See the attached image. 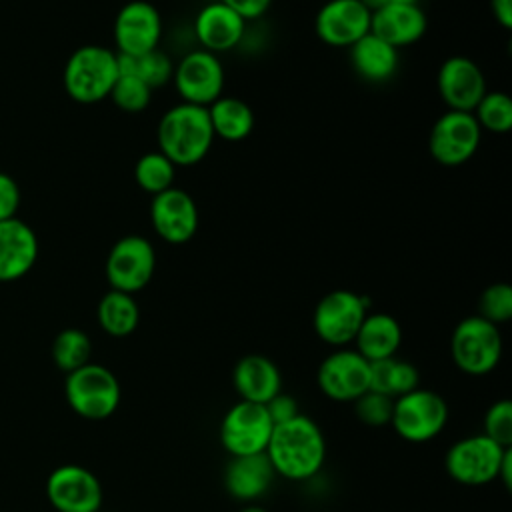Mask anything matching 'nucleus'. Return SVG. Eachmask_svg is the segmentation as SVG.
Segmentation results:
<instances>
[{
	"instance_id": "nucleus-1",
	"label": "nucleus",
	"mask_w": 512,
	"mask_h": 512,
	"mask_svg": "<svg viewBox=\"0 0 512 512\" xmlns=\"http://www.w3.org/2000/svg\"><path fill=\"white\" fill-rule=\"evenodd\" d=\"M266 456L276 476L300 482L316 476L326 460L322 428L306 414L276 424L266 446Z\"/></svg>"
},
{
	"instance_id": "nucleus-2",
	"label": "nucleus",
	"mask_w": 512,
	"mask_h": 512,
	"mask_svg": "<svg viewBox=\"0 0 512 512\" xmlns=\"http://www.w3.org/2000/svg\"><path fill=\"white\" fill-rule=\"evenodd\" d=\"M158 150L168 156L176 168L198 164L212 148L214 132L204 106L180 102L168 108L156 128Z\"/></svg>"
},
{
	"instance_id": "nucleus-3",
	"label": "nucleus",
	"mask_w": 512,
	"mask_h": 512,
	"mask_svg": "<svg viewBox=\"0 0 512 512\" xmlns=\"http://www.w3.org/2000/svg\"><path fill=\"white\" fill-rule=\"evenodd\" d=\"M118 74V54L114 50L98 44H84L68 56L62 84L74 102L96 104L110 96Z\"/></svg>"
},
{
	"instance_id": "nucleus-4",
	"label": "nucleus",
	"mask_w": 512,
	"mask_h": 512,
	"mask_svg": "<svg viewBox=\"0 0 512 512\" xmlns=\"http://www.w3.org/2000/svg\"><path fill=\"white\" fill-rule=\"evenodd\" d=\"M64 396L72 412L84 420L100 422L110 418L122 398L116 374L96 362H88L66 374Z\"/></svg>"
},
{
	"instance_id": "nucleus-5",
	"label": "nucleus",
	"mask_w": 512,
	"mask_h": 512,
	"mask_svg": "<svg viewBox=\"0 0 512 512\" xmlns=\"http://www.w3.org/2000/svg\"><path fill=\"white\" fill-rule=\"evenodd\" d=\"M500 328L478 314L462 318L450 336V354L456 368L468 376H486L502 358Z\"/></svg>"
},
{
	"instance_id": "nucleus-6",
	"label": "nucleus",
	"mask_w": 512,
	"mask_h": 512,
	"mask_svg": "<svg viewBox=\"0 0 512 512\" xmlns=\"http://www.w3.org/2000/svg\"><path fill=\"white\" fill-rule=\"evenodd\" d=\"M448 424L446 400L428 388H414L394 398L390 426L394 432L410 442L424 444L434 440Z\"/></svg>"
},
{
	"instance_id": "nucleus-7",
	"label": "nucleus",
	"mask_w": 512,
	"mask_h": 512,
	"mask_svg": "<svg viewBox=\"0 0 512 512\" xmlns=\"http://www.w3.org/2000/svg\"><path fill=\"white\" fill-rule=\"evenodd\" d=\"M370 300L354 290L338 288L324 294L314 306L312 328L316 336L334 348L354 342V336L366 318Z\"/></svg>"
},
{
	"instance_id": "nucleus-8",
	"label": "nucleus",
	"mask_w": 512,
	"mask_h": 512,
	"mask_svg": "<svg viewBox=\"0 0 512 512\" xmlns=\"http://www.w3.org/2000/svg\"><path fill=\"white\" fill-rule=\"evenodd\" d=\"M510 448L500 446L484 434H472L456 440L448 448L444 468L462 486H486L498 480L502 460Z\"/></svg>"
},
{
	"instance_id": "nucleus-9",
	"label": "nucleus",
	"mask_w": 512,
	"mask_h": 512,
	"mask_svg": "<svg viewBox=\"0 0 512 512\" xmlns=\"http://www.w3.org/2000/svg\"><path fill=\"white\" fill-rule=\"evenodd\" d=\"M156 270V250L140 234H128L116 240L106 256L104 274L112 290L136 294L146 288Z\"/></svg>"
},
{
	"instance_id": "nucleus-10",
	"label": "nucleus",
	"mask_w": 512,
	"mask_h": 512,
	"mask_svg": "<svg viewBox=\"0 0 512 512\" xmlns=\"http://www.w3.org/2000/svg\"><path fill=\"white\" fill-rule=\"evenodd\" d=\"M482 130L472 112L446 110L436 118L428 134V152L442 166L468 162L480 146Z\"/></svg>"
},
{
	"instance_id": "nucleus-11",
	"label": "nucleus",
	"mask_w": 512,
	"mask_h": 512,
	"mask_svg": "<svg viewBox=\"0 0 512 512\" xmlns=\"http://www.w3.org/2000/svg\"><path fill=\"white\" fill-rule=\"evenodd\" d=\"M274 424L264 404L238 400L220 422V444L230 456L262 454L270 442Z\"/></svg>"
},
{
	"instance_id": "nucleus-12",
	"label": "nucleus",
	"mask_w": 512,
	"mask_h": 512,
	"mask_svg": "<svg viewBox=\"0 0 512 512\" xmlns=\"http://www.w3.org/2000/svg\"><path fill=\"white\" fill-rule=\"evenodd\" d=\"M316 384L334 402H354L370 390V362L354 348H336L320 362Z\"/></svg>"
},
{
	"instance_id": "nucleus-13",
	"label": "nucleus",
	"mask_w": 512,
	"mask_h": 512,
	"mask_svg": "<svg viewBox=\"0 0 512 512\" xmlns=\"http://www.w3.org/2000/svg\"><path fill=\"white\" fill-rule=\"evenodd\" d=\"M172 82L182 102L208 108L222 96L224 66L218 54L208 50H192L174 66Z\"/></svg>"
},
{
	"instance_id": "nucleus-14",
	"label": "nucleus",
	"mask_w": 512,
	"mask_h": 512,
	"mask_svg": "<svg viewBox=\"0 0 512 512\" xmlns=\"http://www.w3.org/2000/svg\"><path fill=\"white\" fill-rule=\"evenodd\" d=\"M46 498L56 512H98L104 492L98 476L86 466L62 464L48 474Z\"/></svg>"
},
{
	"instance_id": "nucleus-15",
	"label": "nucleus",
	"mask_w": 512,
	"mask_h": 512,
	"mask_svg": "<svg viewBox=\"0 0 512 512\" xmlns=\"http://www.w3.org/2000/svg\"><path fill=\"white\" fill-rule=\"evenodd\" d=\"M118 54L140 56L158 48L162 38V16L158 8L146 0L126 2L112 26Z\"/></svg>"
},
{
	"instance_id": "nucleus-16",
	"label": "nucleus",
	"mask_w": 512,
	"mask_h": 512,
	"mask_svg": "<svg viewBox=\"0 0 512 512\" xmlns=\"http://www.w3.org/2000/svg\"><path fill=\"white\" fill-rule=\"evenodd\" d=\"M150 222L164 242L186 244L198 230V206L186 190L172 186L152 196Z\"/></svg>"
},
{
	"instance_id": "nucleus-17",
	"label": "nucleus",
	"mask_w": 512,
	"mask_h": 512,
	"mask_svg": "<svg viewBox=\"0 0 512 512\" xmlns=\"http://www.w3.org/2000/svg\"><path fill=\"white\" fill-rule=\"evenodd\" d=\"M436 86L448 110L472 112L482 96L488 92L482 68L468 56H448L436 76Z\"/></svg>"
},
{
	"instance_id": "nucleus-18",
	"label": "nucleus",
	"mask_w": 512,
	"mask_h": 512,
	"mask_svg": "<svg viewBox=\"0 0 512 512\" xmlns=\"http://www.w3.org/2000/svg\"><path fill=\"white\" fill-rule=\"evenodd\" d=\"M372 12L358 0H328L314 18L320 42L332 48H350L370 32Z\"/></svg>"
},
{
	"instance_id": "nucleus-19",
	"label": "nucleus",
	"mask_w": 512,
	"mask_h": 512,
	"mask_svg": "<svg viewBox=\"0 0 512 512\" xmlns=\"http://www.w3.org/2000/svg\"><path fill=\"white\" fill-rule=\"evenodd\" d=\"M38 236L18 216L0 220V282L26 276L38 260Z\"/></svg>"
},
{
	"instance_id": "nucleus-20",
	"label": "nucleus",
	"mask_w": 512,
	"mask_h": 512,
	"mask_svg": "<svg viewBox=\"0 0 512 512\" xmlns=\"http://www.w3.org/2000/svg\"><path fill=\"white\" fill-rule=\"evenodd\" d=\"M428 28V18L418 4L388 2L372 12L370 32L396 50L416 44Z\"/></svg>"
},
{
	"instance_id": "nucleus-21",
	"label": "nucleus",
	"mask_w": 512,
	"mask_h": 512,
	"mask_svg": "<svg viewBox=\"0 0 512 512\" xmlns=\"http://www.w3.org/2000/svg\"><path fill=\"white\" fill-rule=\"evenodd\" d=\"M276 472L266 456L262 454H248V456H230L222 482L226 492L244 504L256 502L262 498L274 484Z\"/></svg>"
},
{
	"instance_id": "nucleus-22",
	"label": "nucleus",
	"mask_w": 512,
	"mask_h": 512,
	"mask_svg": "<svg viewBox=\"0 0 512 512\" xmlns=\"http://www.w3.org/2000/svg\"><path fill=\"white\" fill-rule=\"evenodd\" d=\"M246 32V20L222 2L202 6L194 18V36L202 50L220 54L240 44Z\"/></svg>"
},
{
	"instance_id": "nucleus-23",
	"label": "nucleus",
	"mask_w": 512,
	"mask_h": 512,
	"mask_svg": "<svg viewBox=\"0 0 512 512\" xmlns=\"http://www.w3.org/2000/svg\"><path fill=\"white\" fill-rule=\"evenodd\" d=\"M232 384L240 400L266 404L282 390V374L272 358L264 354H246L234 364Z\"/></svg>"
},
{
	"instance_id": "nucleus-24",
	"label": "nucleus",
	"mask_w": 512,
	"mask_h": 512,
	"mask_svg": "<svg viewBox=\"0 0 512 512\" xmlns=\"http://www.w3.org/2000/svg\"><path fill=\"white\" fill-rule=\"evenodd\" d=\"M352 344L368 362L392 358L398 354L402 344V326L392 314L368 312Z\"/></svg>"
},
{
	"instance_id": "nucleus-25",
	"label": "nucleus",
	"mask_w": 512,
	"mask_h": 512,
	"mask_svg": "<svg viewBox=\"0 0 512 512\" xmlns=\"http://www.w3.org/2000/svg\"><path fill=\"white\" fill-rule=\"evenodd\" d=\"M348 56L354 72L362 80L374 84L390 80L400 64L398 50L372 32L354 42L348 48Z\"/></svg>"
},
{
	"instance_id": "nucleus-26",
	"label": "nucleus",
	"mask_w": 512,
	"mask_h": 512,
	"mask_svg": "<svg viewBox=\"0 0 512 512\" xmlns=\"http://www.w3.org/2000/svg\"><path fill=\"white\" fill-rule=\"evenodd\" d=\"M206 110L214 138H222L226 142H240L248 138L256 126L252 108L234 96H220Z\"/></svg>"
},
{
	"instance_id": "nucleus-27",
	"label": "nucleus",
	"mask_w": 512,
	"mask_h": 512,
	"mask_svg": "<svg viewBox=\"0 0 512 512\" xmlns=\"http://www.w3.org/2000/svg\"><path fill=\"white\" fill-rule=\"evenodd\" d=\"M96 320L100 328L112 338L130 336L140 322V308L132 294L108 290L96 306Z\"/></svg>"
},
{
	"instance_id": "nucleus-28",
	"label": "nucleus",
	"mask_w": 512,
	"mask_h": 512,
	"mask_svg": "<svg viewBox=\"0 0 512 512\" xmlns=\"http://www.w3.org/2000/svg\"><path fill=\"white\" fill-rule=\"evenodd\" d=\"M418 386L420 372L412 362L400 360L398 356L370 362V390L394 400Z\"/></svg>"
},
{
	"instance_id": "nucleus-29",
	"label": "nucleus",
	"mask_w": 512,
	"mask_h": 512,
	"mask_svg": "<svg viewBox=\"0 0 512 512\" xmlns=\"http://www.w3.org/2000/svg\"><path fill=\"white\" fill-rule=\"evenodd\" d=\"M118 72L132 74V76L140 78L150 90H154V88L166 86L172 80L174 62L160 48L140 54V56L118 54Z\"/></svg>"
},
{
	"instance_id": "nucleus-30",
	"label": "nucleus",
	"mask_w": 512,
	"mask_h": 512,
	"mask_svg": "<svg viewBox=\"0 0 512 512\" xmlns=\"http://www.w3.org/2000/svg\"><path fill=\"white\" fill-rule=\"evenodd\" d=\"M134 180L140 190L148 194H160L174 186L176 164L160 150L142 154L134 164Z\"/></svg>"
},
{
	"instance_id": "nucleus-31",
	"label": "nucleus",
	"mask_w": 512,
	"mask_h": 512,
	"mask_svg": "<svg viewBox=\"0 0 512 512\" xmlns=\"http://www.w3.org/2000/svg\"><path fill=\"white\" fill-rule=\"evenodd\" d=\"M50 352L56 368L68 374L90 362L92 340L80 328H64L56 334Z\"/></svg>"
},
{
	"instance_id": "nucleus-32",
	"label": "nucleus",
	"mask_w": 512,
	"mask_h": 512,
	"mask_svg": "<svg viewBox=\"0 0 512 512\" xmlns=\"http://www.w3.org/2000/svg\"><path fill=\"white\" fill-rule=\"evenodd\" d=\"M472 116L476 118L480 130L504 134L512 128V100L500 90L486 92L472 110Z\"/></svg>"
},
{
	"instance_id": "nucleus-33",
	"label": "nucleus",
	"mask_w": 512,
	"mask_h": 512,
	"mask_svg": "<svg viewBox=\"0 0 512 512\" xmlns=\"http://www.w3.org/2000/svg\"><path fill=\"white\" fill-rule=\"evenodd\" d=\"M108 98L116 108L136 114L148 108L152 100V90L132 74H118Z\"/></svg>"
},
{
	"instance_id": "nucleus-34",
	"label": "nucleus",
	"mask_w": 512,
	"mask_h": 512,
	"mask_svg": "<svg viewBox=\"0 0 512 512\" xmlns=\"http://www.w3.org/2000/svg\"><path fill=\"white\" fill-rule=\"evenodd\" d=\"M478 316L500 326L512 318V288L506 282L486 286L478 298Z\"/></svg>"
},
{
	"instance_id": "nucleus-35",
	"label": "nucleus",
	"mask_w": 512,
	"mask_h": 512,
	"mask_svg": "<svg viewBox=\"0 0 512 512\" xmlns=\"http://www.w3.org/2000/svg\"><path fill=\"white\" fill-rule=\"evenodd\" d=\"M352 404H354V414L362 424L372 426V428L390 424L392 406H394L392 398H388L380 392H374V390H366Z\"/></svg>"
},
{
	"instance_id": "nucleus-36",
	"label": "nucleus",
	"mask_w": 512,
	"mask_h": 512,
	"mask_svg": "<svg viewBox=\"0 0 512 512\" xmlns=\"http://www.w3.org/2000/svg\"><path fill=\"white\" fill-rule=\"evenodd\" d=\"M482 434L500 446H512V402L508 398L496 400L486 410Z\"/></svg>"
},
{
	"instance_id": "nucleus-37",
	"label": "nucleus",
	"mask_w": 512,
	"mask_h": 512,
	"mask_svg": "<svg viewBox=\"0 0 512 512\" xmlns=\"http://www.w3.org/2000/svg\"><path fill=\"white\" fill-rule=\"evenodd\" d=\"M272 424H282V422H288L292 420L294 416L300 414V408H298V402L292 394H286V392H278L276 396H272L266 404H264Z\"/></svg>"
},
{
	"instance_id": "nucleus-38",
	"label": "nucleus",
	"mask_w": 512,
	"mask_h": 512,
	"mask_svg": "<svg viewBox=\"0 0 512 512\" xmlns=\"http://www.w3.org/2000/svg\"><path fill=\"white\" fill-rule=\"evenodd\" d=\"M20 206V188L16 184V180L6 174L0 172V220H8L14 218Z\"/></svg>"
},
{
	"instance_id": "nucleus-39",
	"label": "nucleus",
	"mask_w": 512,
	"mask_h": 512,
	"mask_svg": "<svg viewBox=\"0 0 512 512\" xmlns=\"http://www.w3.org/2000/svg\"><path fill=\"white\" fill-rule=\"evenodd\" d=\"M226 4L230 10H234L242 20H258L262 18L270 6L272 0H218Z\"/></svg>"
},
{
	"instance_id": "nucleus-40",
	"label": "nucleus",
	"mask_w": 512,
	"mask_h": 512,
	"mask_svg": "<svg viewBox=\"0 0 512 512\" xmlns=\"http://www.w3.org/2000/svg\"><path fill=\"white\" fill-rule=\"evenodd\" d=\"M490 10L502 28H512V0H490Z\"/></svg>"
},
{
	"instance_id": "nucleus-41",
	"label": "nucleus",
	"mask_w": 512,
	"mask_h": 512,
	"mask_svg": "<svg viewBox=\"0 0 512 512\" xmlns=\"http://www.w3.org/2000/svg\"><path fill=\"white\" fill-rule=\"evenodd\" d=\"M498 480L506 488H510V484H512V448L506 452V456L502 460V466H500V472H498Z\"/></svg>"
},
{
	"instance_id": "nucleus-42",
	"label": "nucleus",
	"mask_w": 512,
	"mask_h": 512,
	"mask_svg": "<svg viewBox=\"0 0 512 512\" xmlns=\"http://www.w3.org/2000/svg\"><path fill=\"white\" fill-rule=\"evenodd\" d=\"M360 4H364L370 12H374V10H378V8H382L384 4H388L390 0H358Z\"/></svg>"
},
{
	"instance_id": "nucleus-43",
	"label": "nucleus",
	"mask_w": 512,
	"mask_h": 512,
	"mask_svg": "<svg viewBox=\"0 0 512 512\" xmlns=\"http://www.w3.org/2000/svg\"><path fill=\"white\" fill-rule=\"evenodd\" d=\"M238 512H268V510L262 508V506L256 504V502H250V504H244V508H240Z\"/></svg>"
},
{
	"instance_id": "nucleus-44",
	"label": "nucleus",
	"mask_w": 512,
	"mask_h": 512,
	"mask_svg": "<svg viewBox=\"0 0 512 512\" xmlns=\"http://www.w3.org/2000/svg\"><path fill=\"white\" fill-rule=\"evenodd\" d=\"M390 2H406V4H418L416 0H390Z\"/></svg>"
},
{
	"instance_id": "nucleus-45",
	"label": "nucleus",
	"mask_w": 512,
	"mask_h": 512,
	"mask_svg": "<svg viewBox=\"0 0 512 512\" xmlns=\"http://www.w3.org/2000/svg\"><path fill=\"white\" fill-rule=\"evenodd\" d=\"M98 512H110V510H102V508H100V510H98Z\"/></svg>"
}]
</instances>
